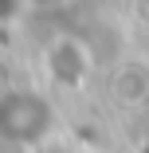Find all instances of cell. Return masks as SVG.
Returning a JSON list of instances; mask_svg holds the SVG:
<instances>
[{"mask_svg":"<svg viewBox=\"0 0 149 153\" xmlns=\"http://www.w3.org/2000/svg\"><path fill=\"white\" fill-rule=\"evenodd\" d=\"M114 94L122 98V102H141L149 94V75L141 63H126L122 71L114 75Z\"/></svg>","mask_w":149,"mask_h":153,"instance_id":"obj_3","label":"cell"},{"mask_svg":"<svg viewBox=\"0 0 149 153\" xmlns=\"http://www.w3.org/2000/svg\"><path fill=\"white\" fill-rule=\"evenodd\" d=\"M90 67H94L90 47L82 39H75V36H59V39H51L43 47V71L59 86H82L90 79Z\"/></svg>","mask_w":149,"mask_h":153,"instance_id":"obj_2","label":"cell"},{"mask_svg":"<svg viewBox=\"0 0 149 153\" xmlns=\"http://www.w3.org/2000/svg\"><path fill=\"white\" fill-rule=\"evenodd\" d=\"M55 110L36 90H0V141L8 145H36L51 134Z\"/></svg>","mask_w":149,"mask_h":153,"instance_id":"obj_1","label":"cell"}]
</instances>
